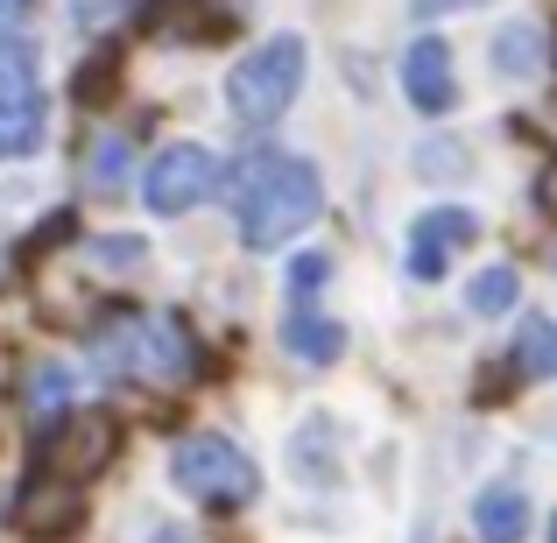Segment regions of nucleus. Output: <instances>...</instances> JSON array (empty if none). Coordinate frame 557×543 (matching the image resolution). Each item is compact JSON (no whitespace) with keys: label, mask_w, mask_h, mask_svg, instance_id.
<instances>
[{"label":"nucleus","mask_w":557,"mask_h":543,"mask_svg":"<svg viewBox=\"0 0 557 543\" xmlns=\"http://www.w3.org/2000/svg\"><path fill=\"white\" fill-rule=\"evenodd\" d=\"M226 177V170H219ZM226 205L240 219V240L255 255H275L283 240H297L304 226H318L325 212V177H318L311 156H289V149H255L240 170L226 177Z\"/></svg>","instance_id":"1"},{"label":"nucleus","mask_w":557,"mask_h":543,"mask_svg":"<svg viewBox=\"0 0 557 543\" xmlns=\"http://www.w3.org/2000/svg\"><path fill=\"white\" fill-rule=\"evenodd\" d=\"M92 354H99L107 374L156 381V388L190 381V367H198V346H190V332L170 311H121V318H107L99 340H92Z\"/></svg>","instance_id":"2"},{"label":"nucleus","mask_w":557,"mask_h":543,"mask_svg":"<svg viewBox=\"0 0 557 543\" xmlns=\"http://www.w3.org/2000/svg\"><path fill=\"white\" fill-rule=\"evenodd\" d=\"M304 78H311V50H304V36L283 28V36L255 42V50L226 71V113L247 121V127H269V121H283V113L297 107Z\"/></svg>","instance_id":"3"},{"label":"nucleus","mask_w":557,"mask_h":543,"mask_svg":"<svg viewBox=\"0 0 557 543\" xmlns=\"http://www.w3.org/2000/svg\"><path fill=\"white\" fill-rule=\"evenodd\" d=\"M170 480H177V494L219 508V516H226V508H247L261 494L255 459H247L226 431H190V437H177V445H170Z\"/></svg>","instance_id":"4"},{"label":"nucleus","mask_w":557,"mask_h":543,"mask_svg":"<svg viewBox=\"0 0 557 543\" xmlns=\"http://www.w3.org/2000/svg\"><path fill=\"white\" fill-rule=\"evenodd\" d=\"M50 141L42 99V50L28 36H0V163H28Z\"/></svg>","instance_id":"5"},{"label":"nucleus","mask_w":557,"mask_h":543,"mask_svg":"<svg viewBox=\"0 0 557 543\" xmlns=\"http://www.w3.org/2000/svg\"><path fill=\"white\" fill-rule=\"evenodd\" d=\"M212 184H219V156L198 149V141H170V149H156L149 163H141V205H149L156 219L198 212V205L212 198Z\"/></svg>","instance_id":"6"},{"label":"nucleus","mask_w":557,"mask_h":543,"mask_svg":"<svg viewBox=\"0 0 557 543\" xmlns=\"http://www.w3.org/2000/svg\"><path fill=\"white\" fill-rule=\"evenodd\" d=\"M480 240V212L473 205H431V212L409 219V275L417 283H437V275L451 269V255L459 247Z\"/></svg>","instance_id":"7"},{"label":"nucleus","mask_w":557,"mask_h":543,"mask_svg":"<svg viewBox=\"0 0 557 543\" xmlns=\"http://www.w3.org/2000/svg\"><path fill=\"white\" fill-rule=\"evenodd\" d=\"M403 99L423 113V121H437V113L459 107V78H451L445 36H417V42L403 50Z\"/></svg>","instance_id":"8"},{"label":"nucleus","mask_w":557,"mask_h":543,"mask_svg":"<svg viewBox=\"0 0 557 543\" xmlns=\"http://www.w3.org/2000/svg\"><path fill=\"white\" fill-rule=\"evenodd\" d=\"M544 64H550V36H544V22H530V14H516V22H502L487 36V71L502 85H536Z\"/></svg>","instance_id":"9"},{"label":"nucleus","mask_w":557,"mask_h":543,"mask_svg":"<svg viewBox=\"0 0 557 543\" xmlns=\"http://www.w3.org/2000/svg\"><path fill=\"white\" fill-rule=\"evenodd\" d=\"M536 530V502L522 480H487L473 494V536L480 543H530Z\"/></svg>","instance_id":"10"},{"label":"nucleus","mask_w":557,"mask_h":543,"mask_svg":"<svg viewBox=\"0 0 557 543\" xmlns=\"http://www.w3.org/2000/svg\"><path fill=\"white\" fill-rule=\"evenodd\" d=\"M275 340H283V354L304 360V367H332V360L346 354V325H339V318H325V311H304V304L275 325Z\"/></svg>","instance_id":"11"},{"label":"nucleus","mask_w":557,"mask_h":543,"mask_svg":"<svg viewBox=\"0 0 557 543\" xmlns=\"http://www.w3.org/2000/svg\"><path fill=\"white\" fill-rule=\"evenodd\" d=\"M289 466H297L304 488H318V480H339V431H332L325 417L297 423V431H289Z\"/></svg>","instance_id":"12"},{"label":"nucleus","mask_w":557,"mask_h":543,"mask_svg":"<svg viewBox=\"0 0 557 543\" xmlns=\"http://www.w3.org/2000/svg\"><path fill=\"white\" fill-rule=\"evenodd\" d=\"M71 403H78V374H71L64 360H42L36 374H28V417H36L42 431H57V423L71 417Z\"/></svg>","instance_id":"13"},{"label":"nucleus","mask_w":557,"mask_h":543,"mask_svg":"<svg viewBox=\"0 0 557 543\" xmlns=\"http://www.w3.org/2000/svg\"><path fill=\"white\" fill-rule=\"evenodd\" d=\"M522 304V269L516 261H494V269H480L473 283H466V311L473 318H508Z\"/></svg>","instance_id":"14"},{"label":"nucleus","mask_w":557,"mask_h":543,"mask_svg":"<svg viewBox=\"0 0 557 543\" xmlns=\"http://www.w3.org/2000/svg\"><path fill=\"white\" fill-rule=\"evenodd\" d=\"M516 374L522 381H557V318H522V332H516Z\"/></svg>","instance_id":"15"},{"label":"nucleus","mask_w":557,"mask_h":543,"mask_svg":"<svg viewBox=\"0 0 557 543\" xmlns=\"http://www.w3.org/2000/svg\"><path fill=\"white\" fill-rule=\"evenodd\" d=\"M127 170H135V156H127V135H99L92 156H85V177H92V190H99V198L127 190Z\"/></svg>","instance_id":"16"},{"label":"nucleus","mask_w":557,"mask_h":543,"mask_svg":"<svg viewBox=\"0 0 557 543\" xmlns=\"http://www.w3.org/2000/svg\"><path fill=\"white\" fill-rule=\"evenodd\" d=\"M409 170H417V177H437V184H459L466 170H473V156H466L451 135H431V141L409 149Z\"/></svg>","instance_id":"17"},{"label":"nucleus","mask_w":557,"mask_h":543,"mask_svg":"<svg viewBox=\"0 0 557 543\" xmlns=\"http://www.w3.org/2000/svg\"><path fill=\"white\" fill-rule=\"evenodd\" d=\"M92 261L113 275H135L149 261V247H141V233H107V240H92Z\"/></svg>","instance_id":"18"},{"label":"nucleus","mask_w":557,"mask_h":543,"mask_svg":"<svg viewBox=\"0 0 557 543\" xmlns=\"http://www.w3.org/2000/svg\"><path fill=\"white\" fill-rule=\"evenodd\" d=\"M332 283V255H297L289 261V297H311V289Z\"/></svg>","instance_id":"19"},{"label":"nucleus","mask_w":557,"mask_h":543,"mask_svg":"<svg viewBox=\"0 0 557 543\" xmlns=\"http://www.w3.org/2000/svg\"><path fill=\"white\" fill-rule=\"evenodd\" d=\"M466 8H487V0H409L417 22H451V14H466Z\"/></svg>","instance_id":"20"},{"label":"nucleus","mask_w":557,"mask_h":543,"mask_svg":"<svg viewBox=\"0 0 557 543\" xmlns=\"http://www.w3.org/2000/svg\"><path fill=\"white\" fill-rule=\"evenodd\" d=\"M113 8H121V0H71V14H78L85 28H99V14H113Z\"/></svg>","instance_id":"21"},{"label":"nucleus","mask_w":557,"mask_h":543,"mask_svg":"<svg viewBox=\"0 0 557 543\" xmlns=\"http://www.w3.org/2000/svg\"><path fill=\"white\" fill-rule=\"evenodd\" d=\"M149 543H190V530H177V522H156Z\"/></svg>","instance_id":"22"},{"label":"nucleus","mask_w":557,"mask_h":543,"mask_svg":"<svg viewBox=\"0 0 557 543\" xmlns=\"http://www.w3.org/2000/svg\"><path fill=\"white\" fill-rule=\"evenodd\" d=\"M14 8H22V0H0V28H8V22H14Z\"/></svg>","instance_id":"23"},{"label":"nucleus","mask_w":557,"mask_h":543,"mask_svg":"<svg viewBox=\"0 0 557 543\" xmlns=\"http://www.w3.org/2000/svg\"><path fill=\"white\" fill-rule=\"evenodd\" d=\"M550 543H557V516H550Z\"/></svg>","instance_id":"24"}]
</instances>
